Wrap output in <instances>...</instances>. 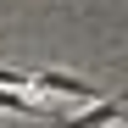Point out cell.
<instances>
[{
	"label": "cell",
	"mask_w": 128,
	"mask_h": 128,
	"mask_svg": "<svg viewBox=\"0 0 128 128\" xmlns=\"http://www.w3.org/2000/svg\"><path fill=\"white\" fill-rule=\"evenodd\" d=\"M28 89H39V95H67V100H95V84H84L78 72H50V67H34L28 72Z\"/></svg>",
	"instance_id": "7a4b0ae2"
},
{
	"label": "cell",
	"mask_w": 128,
	"mask_h": 128,
	"mask_svg": "<svg viewBox=\"0 0 128 128\" xmlns=\"http://www.w3.org/2000/svg\"><path fill=\"white\" fill-rule=\"evenodd\" d=\"M50 122H56V128H122V122H128V100H122V95H106V100H95L89 112H78V117L50 112Z\"/></svg>",
	"instance_id": "6da1fadb"
}]
</instances>
